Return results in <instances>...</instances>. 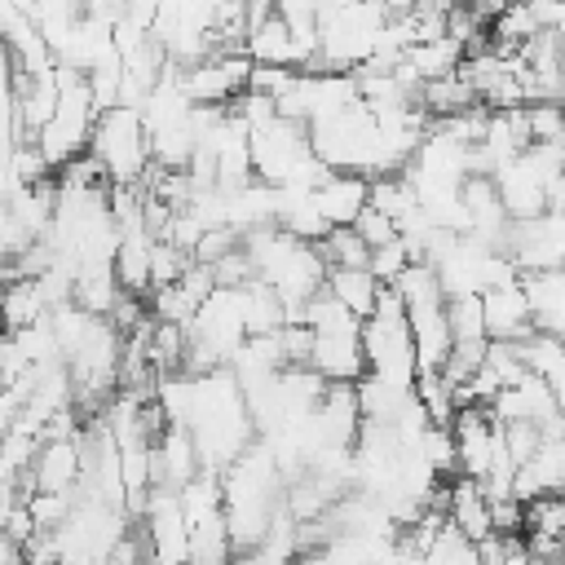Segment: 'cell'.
Listing matches in <instances>:
<instances>
[{"label": "cell", "instance_id": "cell-6", "mask_svg": "<svg viewBox=\"0 0 565 565\" xmlns=\"http://www.w3.org/2000/svg\"><path fill=\"white\" fill-rule=\"evenodd\" d=\"M561 481H565V446H561V433H543L539 446L512 472V499L516 503L547 499V494L561 490Z\"/></svg>", "mask_w": 565, "mask_h": 565}, {"label": "cell", "instance_id": "cell-13", "mask_svg": "<svg viewBox=\"0 0 565 565\" xmlns=\"http://www.w3.org/2000/svg\"><path fill=\"white\" fill-rule=\"evenodd\" d=\"M349 230L358 234V243H362L366 252H375V247H388V243L397 238L393 221H388V216H380L375 207H362V212L353 216V225H349Z\"/></svg>", "mask_w": 565, "mask_h": 565}, {"label": "cell", "instance_id": "cell-4", "mask_svg": "<svg viewBox=\"0 0 565 565\" xmlns=\"http://www.w3.org/2000/svg\"><path fill=\"white\" fill-rule=\"evenodd\" d=\"M305 366L322 384H358L366 375L362 344H358V322L353 327H331V331H309V362Z\"/></svg>", "mask_w": 565, "mask_h": 565}, {"label": "cell", "instance_id": "cell-5", "mask_svg": "<svg viewBox=\"0 0 565 565\" xmlns=\"http://www.w3.org/2000/svg\"><path fill=\"white\" fill-rule=\"evenodd\" d=\"M26 494H75L79 486V437H49L22 477Z\"/></svg>", "mask_w": 565, "mask_h": 565}, {"label": "cell", "instance_id": "cell-7", "mask_svg": "<svg viewBox=\"0 0 565 565\" xmlns=\"http://www.w3.org/2000/svg\"><path fill=\"white\" fill-rule=\"evenodd\" d=\"M481 300V327H486V344H516L525 340L534 327H530V309H525V296L521 287H490L477 296Z\"/></svg>", "mask_w": 565, "mask_h": 565}, {"label": "cell", "instance_id": "cell-11", "mask_svg": "<svg viewBox=\"0 0 565 565\" xmlns=\"http://www.w3.org/2000/svg\"><path fill=\"white\" fill-rule=\"evenodd\" d=\"M322 296H331L349 318H366L380 300V282L366 274V269H327L322 278Z\"/></svg>", "mask_w": 565, "mask_h": 565}, {"label": "cell", "instance_id": "cell-14", "mask_svg": "<svg viewBox=\"0 0 565 565\" xmlns=\"http://www.w3.org/2000/svg\"><path fill=\"white\" fill-rule=\"evenodd\" d=\"M0 565H22V543H13L4 530H0Z\"/></svg>", "mask_w": 565, "mask_h": 565}, {"label": "cell", "instance_id": "cell-8", "mask_svg": "<svg viewBox=\"0 0 565 565\" xmlns=\"http://www.w3.org/2000/svg\"><path fill=\"white\" fill-rule=\"evenodd\" d=\"M525 309H530V327L539 335H561V318H565V278L561 269H543V274H521L516 278Z\"/></svg>", "mask_w": 565, "mask_h": 565}, {"label": "cell", "instance_id": "cell-9", "mask_svg": "<svg viewBox=\"0 0 565 565\" xmlns=\"http://www.w3.org/2000/svg\"><path fill=\"white\" fill-rule=\"evenodd\" d=\"M362 207H366V181H362V177L331 172V177L313 190V212L322 216L327 230H349Z\"/></svg>", "mask_w": 565, "mask_h": 565}, {"label": "cell", "instance_id": "cell-12", "mask_svg": "<svg viewBox=\"0 0 565 565\" xmlns=\"http://www.w3.org/2000/svg\"><path fill=\"white\" fill-rule=\"evenodd\" d=\"M446 331H450V344H486L481 300L477 296H450L446 300Z\"/></svg>", "mask_w": 565, "mask_h": 565}, {"label": "cell", "instance_id": "cell-10", "mask_svg": "<svg viewBox=\"0 0 565 565\" xmlns=\"http://www.w3.org/2000/svg\"><path fill=\"white\" fill-rule=\"evenodd\" d=\"M512 353H516V362H521L525 375H534L543 388H552V393L561 397V388H565V353H561V335H539V331H530L525 340L512 344Z\"/></svg>", "mask_w": 565, "mask_h": 565}, {"label": "cell", "instance_id": "cell-2", "mask_svg": "<svg viewBox=\"0 0 565 565\" xmlns=\"http://www.w3.org/2000/svg\"><path fill=\"white\" fill-rule=\"evenodd\" d=\"M84 154L97 163L106 185H141V177L150 168V141H146V128H141V110L137 106L97 110Z\"/></svg>", "mask_w": 565, "mask_h": 565}, {"label": "cell", "instance_id": "cell-1", "mask_svg": "<svg viewBox=\"0 0 565 565\" xmlns=\"http://www.w3.org/2000/svg\"><path fill=\"white\" fill-rule=\"evenodd\" d=\"M358 344H362V362H366L371 380L393 384V388L415 384V344H411V331H406L402 300L388 287H380L375 309L358 322Z\"/></svg>", "mask_w": 565, "mask_h": 565}, {"label": "cell", "instance_id": "cell-3", "mask_svg": "<svg viewBox=\"0 0 565 565\" xmlns=\"http://www.w3.org/2000/svg\"><path fill=\"white\" fill-rule=\"evenodd\" d=\"M516 274H543V269H561V252H565V230H561V212H543L534 221H508L503 247H499Z\"/></svg>", "mask_w": 565, "mask_h": 565}]
</instances>
